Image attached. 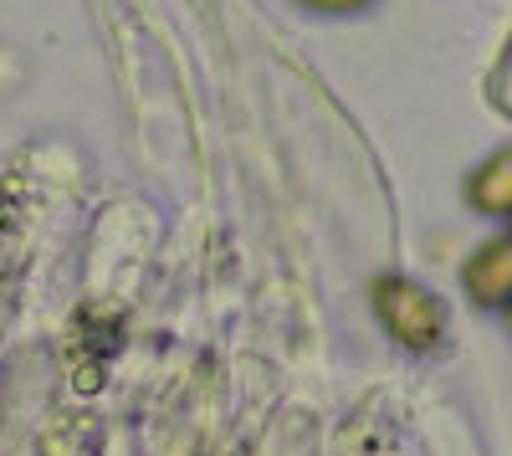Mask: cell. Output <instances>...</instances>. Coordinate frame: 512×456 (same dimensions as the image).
<instances>
[{
  "label": "cell",
  "instance_id": "4",
  "mask_svg": "<svg viewBox=\"0 0 512 456\" xmlns=\"http://www.w3.org/2000/svg\"><path fill=\"white\" fill-rule=\"evenodd\" d=\"M297 6H308L318 16H354V11H369L374 0H297Z\"/></svg>",
  "mask_w": 512,
  "mask_h": 456
},
{
  "label": "cell",
  "instance_id": "3",
  "mask_svg": "<svg viewBox=\"0 0 512 456\" xmlns=\"http://www.w3.org/2000/svg\"><path fill=\"white\" fill-rule=\"evenodd\" d=\"M466 200H472L482 216H507L512 211V149H497L482 170H472Z\"/></svg>",
  "mask_w": 512,
  "mask_h": 456
},
{
  "label": "cell",
  "instance_id": "1",
  "mask_svg": "<svg viewBox=\"0 0 512 456\" xmlns=\"http://www.w3.org/2000/svg\"><path fill=\"white\" fill-rule=\"evenodd\" d=\"M374 313H379L384 328H390V339L405 344L410 354L441 349L446 308H441V298L425 293L420 282H410V277H379L374 282Z\"/></svg>",
  "mask_w": 512,
  "mask_h": 456
},
{
  "label": "cell",
  "instance_id": "2",
  "mask_svg": "<svg viewBox=\"0 0 512 456\" xmlns=\"http://www.w3.org/2000/svg\"><path fill=\"white\" fill-rule=\"evenodd\" d=\"M461 282H466V293H472L482 308H502L512 298V241L507 236L487 241L482 252L461 267Z\"/></svg>",
  "mask_w": 512,
  "mask_h": 456
}]
</instances>
